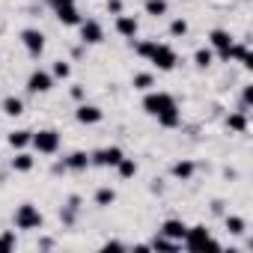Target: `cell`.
<instances>
[{
  "label": "cell",
  "mask_w": 253,
  "mask_h": 253,
  "mask_svg": "<svg viewBox=\"0 0 253 253\" xmlns=\"http://www.w3.org/2000/svg\"><path fill=\"white\" fill-rule=\"evenodd\" d=\"M21 45L27 48V54H30V57H39V54L45 51V33H42V30H33V27H27V30H21Z\"/></svg>",
  "instance_id": "8"
},
{
  "label": "cell",
  "mask_w": 253,
  "mask_h": 253,
  "mask_svg": "<svg viewBox=\"0 0 253 253\" xmlns=\"http://www.w3.org/2000/svg\"><path fill=\"white\" fill-rule=\"evenodd\" d=\"M143 9H146V15H155V18L158 15H167V0H146Z\"/></svg>",
  "instance_id": "25"
},
{
  "label": "cell",
  "mask_w": 253,
  "mask_h": 253,
  "mask_svg": "<svg viewBox=\"0 0 253 253\" xmlns=\"http://www.w3.org/2000/svg\"><path fill=\"white\" fill-rule=\"evenodd\" d=\"M170 173H173V179H179V182H188V179L197 173V164H194V161H176V164L170 167Z\"/></svg>",
  "instance_id": "17"
},
{
  "label": "cell",
  "mask_w": 253,
  "mask_h": 253,
  "mask_svg": "<svg viewBox=\"0 0 253 253\" xmlns=\"http://www.w3.org/2000/svg\"><path fill=\"white\" fill-rule=\"evenodd\" d=\"M185 229H188V226H185L179 217H170V220H164V223H161V229H158V232H161V235H167V238H173V241H182V238H185Z\"/></svg>",
  "instance_id": "13"
},
{
  "label": "cell",
  "mask_w": 253,
  "mask_h": 253,
  "mask_svg": "<svg viewBox=\"0 0 253 253\" xmlns=\"http://www.w3.org/2000/svg\"><path fill=\"white\" fill-rule=\"evenodd\" d=\"M226 128L235 131V134H244L247 131V110H235L226 116Z\"/></svg>",
  "instance_id": "15"
},
{
  "label": "cell",
  "mask_w": 253,
  "mask_h": 253,
  "mask_svg": "<svg viewBox=\"0 0 253 253\" xmlns=\"http://www.w3.org/2000/svg\"><path fill=\"white\" fill-rule=\"evenodd\" d=\"M122 247H125L122 241H107V244H104V250H122Z\"/></svg>",
  "instance_id": "34"
},
{
  "label": "cell",
  "mask_w": 253,
  "mask_h": 253,
  "mask_svg": "<svg viewBox=\"0 0 253 253\" xmlns=\"http://www.w3.org/2000/svg\"><path fill=\"white\" fill-rule=\"evenodd\" d=\"M211 60H214V54H211L209 48H200V51L194 54V66H197V69H209Z\"/></svg>",
  "instance_id": "26"
},
{
  "label": "cell",
  "mask_w": 253,
  "mask_h": 253,
  "mask_svg": "<svg viewBox=\"0 0 253 253\" xmlns=\"http://www.w3.org/2000/svg\"><path fill=\"white\" fill-rule=\"evenodd\" d=\"M122 158H125V152H122L119 146H104V149H98V152L89 155V164H92V167H104V170H107V167L116 170V164H119Z\"/></svg>",
  "instance_id": "6"
},
{
  "label": "cell",
  "mask_w": 253,
  "mask_h": 253,
  "mask_svg": "<svg viewBox=\"0 0 253 253\" xmlns=\"http://www.w3.org/2000/svg\"><path fill=\"white\" fill-rule=\"evenodd\" d=\"M54 12H57V21H60L63 27H78V24L84 21L81 12L75 9V3H72V6H60V9H54Z\"/></svg>",
  "instance_id": "14"
},
{
  "label": "cell",
  "mask_w": 253,
  "mask_h": 253,
  "mask_svg": "<svg viewBox=\"0 0 253 253\" xmlns=\"http://www.w3.org/2000/svg\"><path fill=\"white\" fill-rule=\"evenodd\" d=\"M182 244H185L188 250H206V247H209V250H220V244L211 238V232H209L206 226H188Z\"/></svg>",
  "instance_id": "3"
},
{
  "label": "cell",
  "mask_w": 253,
  "mask_h": 253,
  "mask_svg": "<svg viewBox=\"0 0 253 253\" xmlns=\"http://www.w3.org/2000/svg\"><path fill=\"white\" fill-rule=\"evenodd\" d=\"M30 140H33V131H24V128L9 134V146L12 149H24V146H30Z\"/></svg>",
  "instance_id": "21"
},
{
  "label": "cell",
  "mask_w": 253,
  "mask_h": 253,
  "mask_svg": "<svg viewBox=\"0 0 253 253\" xmlns=\"http://www.w3.org/2000/svg\"><path fill=\"white\" fill-rule=\"evenodd\" d=\"M15 247V232H3L0 235V250H12Z\"/></svg>",
  "instance_id": "31"
},
{
  "label": "cell",
  "mask_w": 253,
  "mask_h": 253,
  "mask_svg": "<svg viewBox=\"0 0 253 253\" xmlns=\"http://www.w3.org/2000/svg\"><path fill=\"white\" fill-rule=\"evenodd\" d=\"M107 12H113V15H122V0H107Z\"/></svg>",
  "instance_id": "32"
},
{
  "label": "cell",
  "mask_w": 253,
  "mask_h": 253,
  "mask_svg": "<svg viewBox=\"0 0 253 253\" xmlns=\"http://www.w3.org/2000/svg\"><path fill=\"white\" fill-rule=\"evenodd\" d=\"M0 110H3L6 116H21L24 113V101L18 95H6L3 101H0Z\"/></svg>",
  "instance_id": "18"
},
{
  "label": "cell",
  "mask_w": 253,
  "mask_h": 253,
  "mask_svg": "<svg viewBox=\"0 0 253 253\" xmlns=\"http://www.w3.org/2000/svg\"><path fill=\"white\" fill-rule=\"evenodd\" d=\"M63 167H66V170H75V173H81V170H86V167H89V155L78 149V152H72V155L63 161Z\"/></svg>",
  "instance_id": "16"
},
{
  "label": "cell",
  "mask_w": 253,
  "mask_h": 253,
  "mask_svg": "<svg viewBox=\"0 0 253 253\" xmlns=\"http://www.w3.org/2000/svg\"><path fill=\"white\" fill-rule=\"evenodd\" d=\"M116 173H119L122 179H134V176H137V161H134V158H122V161L116 164Z\"/></svg>",
  "instance_id": "20"
},
{
  "label": "cell",
  "mask_w": 253,
  "mask_h": 253,
  "mask_svg": "<svg viewBox=\"0 0 253 253\" xmlns=\"http://www.w3.org/2000/svg\"><path fill=\"white\" fill-rule=\"evenodd\" d=\"M54 86V75L51 72H42V69H36L30 78H27V92H33V95H39V92H48Z\"/></svg>",
  "instance_id": "9"
},
{
  "label": "cell",
  "mask_w": 253,
  "mask_h": 253,
  "mask_svg": "<svg viewBox=\"0 0 253 253\" xmlns=\"http://www.w3.org/2000/svg\"><path fill=\"white\" fill-rule=\"evenodd\" d=\"M137 54L140 57H146L155 69H161V72H173L176 69V63H179V57H176V51L170 48V45H164V42H137Z\"/></svg>",
  "instance_id": "2"
},
{
  "label": "cell",
  "mask_w": 253,
  "mask_h": 253,
  "mask_svg": "<svg viewBox=\"0 0 253 253\" xmlns=\"http://www.w3.org/2000/svg\"><path fill=\"white\" fill-rule=\"evenodd\" d=\"M33 149L39 152V155H54L57 149H60V131H54V128H42V131H36L33 134Z\"/></svg>",
  "instance_id": "5"
},
{
  "label": "cell",
  "mask_w": 253,
  "mask_h": 253,
  "mask_svg": "<svg viewBox=\"0 0 253 253\" xmlns=\"http://www.w3.org/2000/svg\"><path fill=\"white\" fill-rule=\"evenodd\" d=\"M72 98L81 101V98H84V86H72Z\"/></svg>",
  "instance_id": "35"
},
{
  "label": "cell",
  "mask_w": 253,
  "mask_h": 253,
  "mask_svg": "<svg viewBox=\"0 0 253 253\" xmlns=\"http://www.w3.org/2000/svg\"><path fill=\"white\" fill-rule=\"evenodd\" d=\"M75 3V0H48V6L51 9H60V6H72Z\"/></svg>",
  "instance_id": "33"
},
{
  "label": "cell",
  "mask_w": 253,
  "mask_h": 253,
  "mask_svg": "<svg viewBox=\"0 0 253 253\" xmlns=\"http://www.w3.org/2000/svg\"><path fill=\"white\" fill-rule=\"evenodd\" d=\"M75 119H78L81 125H98V122L104 119V110H101V107H95V104H78Z\"/></svg>",
  "instance_id": "10"
},
{
  "label": "cell",
  "mask_w": 253,
  "mask_h": 253,
  "mask_svg": "<svg viewBox=\"0 0 253 253\" xmlns=\"http://www.w3.org/2000/svg\"><path fill=\"white\" fill-rule=\"evenodd\" d=\"M113 203H116V191H113V188H98V191H95V206L107 209V206H113Z\"/></svg>",
  "instance_id": "23"
},
{
  "label": "cell",
  "mask_w": 253,
  "mask_h": 253,
  "mask_svg": "<svg viewBox=\"0 0 253 253\" xmlns=\"http://www.w3.org/2000/svg\"><path fill=\"white\" fill-rule=\"evenodd\" d=\"M146 247H152V250H179V247H182V241H173V238H167V235H161V232H158Z\"/></svg>",
  "instance_id": "19"
},
{
  "label": "cell",
  "mask_w": 253,
  "mask_h": 253,
  "mask_svg": "<svg viewBox=\"0 0 253 253\" xmlns=\"http://www.w3.org/2000/svg\"><path fill=\"white\" fill-rule=\"evenodd\" d=\"M188 33V21L185 18H173L170 21V36H185Z\"/></svg>",
  "instance_id": "28"
},
{
  "label": "cell",
  "mask_w": 253,
  "mask_h": 253,
  "mask_svg": "<svg viewBox=\"0 0 253 253\" xmlns=\"http://www.w3.org/2000/svg\"><path fill=\"white\" fill-rule=\"evenodd\" d=\"M78 27H81V42H84V45H101V42H104V27H101L98 21L86 18V21H81Z\"/></svg>",
  "instance_id": "7"
},
{
  "label": "cell",
  "mask_w": 253,
  "mask_h": 253,
  "mask_svg": "<svg viewBox=\"0 0 253 253\" xmlns=\"http://www.w3.org/2000/svg\"><path fill=\"white\" fill-rule=\"evenodd\" d=\"M209 42H211V48L217 51V57L226 60V51H229V45H232L235 39H232L226 30H211V33H209Z\"/></svg>",
  "instance_id": "11"
},
{
  "label": "cell",
  "mask_w": 253,
  "mask_h": 253,
  "mask_svg": "<svg viewBox=\"0 0 253 253\" xmlns=\"http://www.w3.org/2000/svg\"><path fill=\"white\" fill-rule=\"evenodd\" d=\"M12 170H15V173H30V170H33V155L18 152V155L12 158Z\"/></svg>",
  "instance_id": "22"
},
{
  "label": "cell",
  "mask_w": 253,
  "mask_h": 253,
  "mask_svg": "<svg viewBox=\"0 0 253 253\" xmlns=\"http://www.w3.org/2000/svg\"><path fill=\"white\" fill-rule=\"evenodd\" d=\"M253 104V84H247L244 89H241V110H247Z\"/></svg>",
  "instance_id": "30"
},
{
  "label": "cell",
  "mask_w": 253,
  "mask_h": 253,
  "mask_svg": "<svg viewBox=\"0 0 253 253\" xmlns=\"http://www.w3.org/2000/svg\"><path fill=\"white\" fill-rule=\"evenodd\" d=\"M143 110L158 119L161 128H176L182 122V113L176 107V98L170 92H146L143 95Z\"/></svg>",
  "instance_id": "1"
},
{
  "label": "cell",
  "mask_w": 253,
  "mask_h": 253,
  "mask_svg": "<svg viewBox=\"0 0 253 253\" xmlns=\"http://www.w3.org/2000/svg\"><path fill=\"white\" fill-rule=\"evenodd\" d=\"M226 229H229V235H244L247 223H244V217H238V214H229V217H226Z\"/></svg>",
  "instance_id": "24"
},
{
  "label": "cell",
  "mask_w": 253,
  "mask_h": 253,
  "mask_svg": "<svg viewBox=\"0 0 253 253\" xmlns=\"http://www.w3.org/2000/svg\"><path fill=\"white\" fill-rule=\"evenodd\" d=\"M51 75H54V78H63V81H66V78L72 75V66L60 60V63H54V72H51Z\"/></svg>",
  "instance_id": "29"
},
{
  "label": "cell",
  "mask_w": 253,
  "mask_h": 253,
  "mask_svg": "<svg viewBox=\"0 0 253 253\" xmlns=\"http://www.w3.org/2000/svg\"><path fill=\"white\" fill-rule=\"evenodd\" d=\"M137 30H140V24H137V18H134V15H116V33H119V36L134 39V36H137Z\"/></svg>",
  "instance_id": "12"
},
{
  "label": "cell",
  "mask_w": 253,
  "mask_h": 253,
  "mask_svg": "<svg viewBox=\"0 0 253 253\" xmlns=\"http://www.w3.org/2000/svg\"><path fill=\"white\" fill-rule=\"evenodd\" d=\"M155 81H152V75H146V72H140V75H134V89H140V92H146L149 86H152Z\"/></svg>",
  "instance_id": "27"
},
{
  "label": "cell",
  "mask_w": 253,
  "mask_h": 253,
  "mask_svg": "<svg viewBox=\"0 0 253 253\" xmlns=\"http://www.w3.org/2000/svg\"><path fill=\"white\" fill-rule=\"evenodd\" d=\"M42 223H45V217L33 203H24L15 209V226L18 229H42Z\"/></svg>",
  "instance_id": "4"
}]
</instances>
